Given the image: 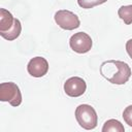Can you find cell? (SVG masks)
<instances>
[{"label": "cell", "instance_id": "cell-9", "mask_svg": "<svg viewBox=\"0 0 132 132\" xmlns=\"http://www.w3.org/2000/svg\"><path fill=\"white\" fill-rule=\"evenodd\" d=\"M14 23V18L5 8H0V31H8Z\"/></svg>", "mask_w": 132, "mask_h": 132}, {"label": "cell", "instance_id": "cell-6", "mask_svg": "<svg viewBox=\"0 0 132 132\" xmlns=\"http://www.w3.org/2000/svg\"><path fill=\"white\" fill-rule=\"evenodd\" d=\"M87 89L86 81L78 76H72L68 78L64 84V91L70 97H79L81 96Z\"/></svg>", "mask_w": 132, "mask_h": 132}, {"label": "cell", "instance_id": "cell-4", "mask_svg": "<svg viewBox=\"0 0 132 132\" xmlns=\"http://www.w3.org/2000/svg\"><path fill=\"white\" fill-rule=\"evenodd\" d=\"M54 18L57 25L64 30H74L78 28L80 25V21L78 16L74 12L67 9L58 10L55 13Z\"/></svg>", "mask_w": 132, "mask_h": 132}, {"label": "cell", "instance_id": "cell-11", "mask_svg": "<svg viewBox=\"0 0 132 132\" xmlns=\"http://www.w3.org/2000/svg\"><path fill=\"white\" fill-rule=\"evenodd\" d=\"M118 14L120 19L124 21L125 24H132V4L127 6H121L118 10Z\"/></svg>", "mask_w": 132, "mask_h": 132}, {"label": "cell", "instance_id": "cell-10", "mask_svg": "<svg viewBox=\"0 0 132 132\" xmlns=\"http://www.w3.org/2000/svg\"><path fill=\"white\" fill-rule=\"evenodd\" d=\"M109 131H112V132H124L125 128L121 124L120 121L114 120V119H110V120H107L104 123L103 127H102V132H109Z\"/></svg>", "mask_w": 132, "mask_h": 132}, {"label": "cell", "instance_id": "cell-7", "mask_svg": "<svg viewBox=\"0 0 132 132\" xmlns=\"http://www.w3.org/2000/svg\"><path fill=\"white\" fill-rule=\"evenodd\" d=\"M27 70L28 73L34 77H42L48 71V63L42 57H35L29 61Z\"/></svg>", "mask_w": 132, "mask_h": 132}, {"label": "cell", "instance_id": "cell-3", "mask_svg": "<svg viewBox=\"0 0 132 132\" xmlns=\"http://www.w3.org/2000/svg\"><path fill=\"white\" fill-rule=\"evenodd\" d=\"M0 100L8 101L12 106H19L22 103V93L16 84L8 81L0 84Z\"/></svg>", "mask_w": 132, "mask_h": 132}, {"label": "cell", "instance_id": "cell-8", "mask_svg": "<svg viewBox=\"0 0 132 132\" xmlns=\"http://www.w3.org/2000/svg\"><path fill=\"white\" fill-rule=\"evenodd\" d=\"M21 32H22V24L19 19L14 18V23H13L12 27L8 31H0V35L3 38H5L6 40L10 41V40L16 39L20 36Z\"/></svg>", "mask_w": 132, "mask_h": 132}, {"label": "cell", "instance_id": "cell-13", "mask_svg": "<svg viewBox=\"0 0 132 132\" xmlns=\"http://www.w3.org/2000/svg\"><path fill=\"white\" fill-rule=\"evenodd\" d=\"M123 118L126 124H128L130 127H132V105L127 106L123 111Z\"/></svg>", "mask_w": 132, "mask_h": 132}, {"label": "cell", "instance_id": "cell-12", "mask_svg": "<svg viewBox=\"0 0 132 132\" xmlns=\"http://www.w3.org/2000/svg\"><path fill=\"white\" fill-rule=\"evenodd\" d=\"M107 0H77V3L80 7L85 9H89V8H93L94 6L103 4Z\"/></svg>", "mask_w": 132, "mask_h": 132}, {"label": "cell", "instance_id": "cell-1", "mask_svg": "<svg viewBox=\"0 0 132 132\" xmlns=\"http://www.w3.org/2000/svg\"><path fill=\"white\" fill-rule=\"evenodd\" d=\"M131 73L130 66L123 61L108 60L103 62L100 66V74L114 85L126 84L129 80Z\"/></svg>", "mask_w": 132, "mask_h": 132}, {"label": "cell", "instance_id": "cell-14", "mask_svg": "<svg viewBox=\"0 0 132 132\" xmlns=\"http://www.w3.org/2000/svg\"><path fill=\"white\" fill-rule=\"evenodd\" d=\"M126 51H127L129 57L132 59V39H129L126 42Z\"/></svg>", "mask_w": 132, "mask_h": 132}, {"label": "cell", "instance_id": "cell-5", "mask_svg": "<svg viewBox=\"0 0 132 132\" xmlns=\"http://www.w3.org/2000/svg\"><path fill=\"white\" fill-rule=\"evenodd\" d=\"M92 38L85 32H77L70 37L69 45L71 50L78 54H86L92 47Z\"/></svg>", "mask_w": 132, "mask_h": 132}, {"label": "cell", "instance_id": "cell-2", "mask_svg": "<svg viewBox=\"0 0 132 132\" xmlns=\"http://www.w3.org/2000/svg\"><path fill=\"white\" fill-rule=\"evenodd\" d=\"M75 119L79 126L86 130L96 128L98 123V116L93 106L89 104H80L75 109Z\"/></svg>", "mask_w": 132, "mask_h": 132}]
</instances>
